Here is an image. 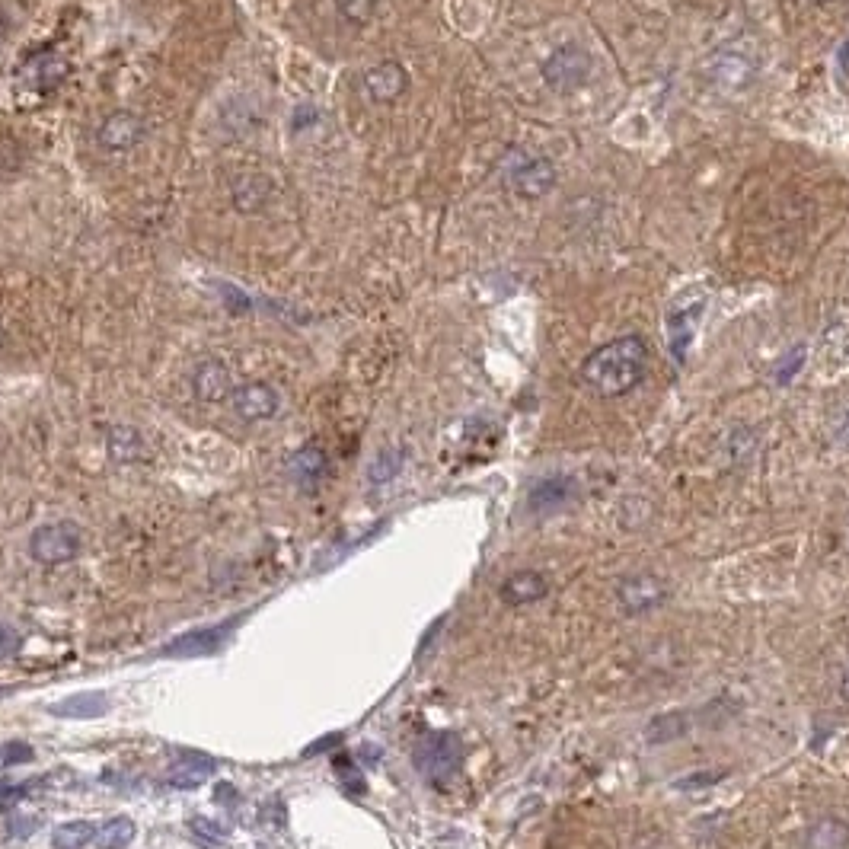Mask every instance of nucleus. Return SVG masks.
<instances>
[{"mask_svg":"<svg viewBox=\"0 0 849 849\" xmlns=\"http://www.w3.org/2000/svg\"><path fill=\"white\" fill-rule=\"evenodd\" d=\"M135 834H138V827H135V821L131 818H112L109 824H103L96 830V849H125L131 840H135Z\"/></svg>","mask_w":849,"mask_h":849,"instance_id":"nucleus-20","label":"nucleus"},{"mask_svg":"<svg viewBox=\"0 0 849 849\" xmlns=\"http://www.w3.org/2000/svg\"><path fill=\"white\" fill-rule=\"evenodd\" d=\"M214 763L208 757H198V754H179V763L173 767V776H170V786L176 789H195L202 786V782L211 776Z\"/></svg>","mask_w":849,"mask_h":849,"instance_id":"nucleus-17","label":"nucleus"},{"mask_svg":"<svg viewBox=\"0 0 849 849\" xmlns=\"http://www.w3.org/2000/svg\"><path fill=\"white\" fill-rule=\"evenodd\" d=\"M32 757H36V751H32L29 744H20V741L0 747V760H4L7 767H16V763H29Z\"/></svg>","mask_w":849,"mask_h":849,"instance_id":"nucleus-27","label":"nucleus"},{"mask_svg":"<svg viewBox=\"0 0 849 849\" xmlns=\"http://www.w3.org/2000/svg\"><path fill=\"white\" fill-rule=\"evenodd\" d=\"M96 840V824L93 821H64L52 830V846L55 849H83Z\"/></svg>","mask_w":849,"mask_h":849,"instance_id":"nucleus-19","label":"nucleus"},{"mask_svg":"<svg viewBox=\"0 0 849 849\" xmlns=\"http://www.w3.org/2000/svg\"><path fill=\"white\" fill-rule=\"evenodd\" d=\"M36 83H39V90H55L58 83L68 77V61H61V58H42L39 64H36Z\"/></svg>","mask_w":849,"mask_h":849,"instance_id":"nucleus-24","label":"nucleus"},{"mask_svg":"<svg viewBox=\"0 0 849 849\" xmlns=\"http://www.w3.org/2000/svg\"><path fill=\"white\" fill-rule=\"evenodd\" d=\"M0 348H4V332H0Z\"/></svg>","mask_w":849,"mask_h":849,"instance_id":"nucleus-36","label":"nucleus"},{"mask_svg":"<svg viewBox=\"0 0 849 849\" xmlns=\"http://www.w3.org/2000/svg\"><path fill=\"white\" fill-rule=\"evenodd\" d=\"M230 406L246 422H269L278 415L281 399H278L275 387L262 384V380H253V384H243V387L233 390Z\"/></svg>","mask_w":849,"mask_h":849,"instance_id":"nucleus-7","label":"nucleus"},{"mask_svg":"<svg viewBox=\"0 0 849 849\" xmlns=\"http://www.w3.org/2000/svg\"><path fill=\"white\" fill-rule=\"evenodd\" d=\"M837 441H840L843 447H849V412L843 415V422L837 425Z\"/></svg>","mask_w":849,"mask_h":849,"instance_id":"nucleus-33","label":"nucleus"},{"mask_svg":"<svg viewBox=\"0 0 849 849\" xmlns=\"http://www.w3.org/2000/svg\"><path fill=\"white\" fill-rule=\"evenodd\" d=\"M572 498V479H562V476H549L543 482H537L534 492H530V511L534 514H546V511H556Z\"/></svg>","mask_w":849,"mask_h":849,"instance_id":"nucleus-14","label":"nucleus"},{"mask_svg":"<svg viewBox=\"0 0 849 849\" xmlns=\"http://www.w3.org/2000/svg\"><path fill=\"white\" fill-rule=\"evenodd\" d=\"M818 4H834V0H818Z\"/></svg>","mask_w":849,"mask_h":849,"instance_id":"nucleus-37","label":"nucleus"},{"mask_svg":"<svg viewBox=\"0 0 849 849\" xmlns=\"http://www.w3.org/2000/svg\"><path fill=\"white\" fill-rule=\"evenodd\" d=\"M20 645H23L20 632H16L13 626H7V623H0V664L20 652Z\"/></svg>","mask_w":849,"mask_h":849,"instance_id":"nucleus-28","label":"nucleus"},{"mask_svg":"<svg viewBox=\"0 0 849 849\" xmlns=\"http://www.w3.org/2000/svg\"><path fill=\"white\" fill-rule=\"evenodd\" d=\"M549 591V581L540 575V572H514L511 578L502 581V588H498V594H502L505 604H534L540 601V597H546Z\"/></svg>","mask_w":849,"mask_h":849,"instance_id":"nucleus-12","label":"nucleus"},{"mask_svg":"<svg viewBox=\"0 0 849 849\" xmlns=\"http://www.w3.org/2000/svg\"><path fill=\"white\" fill-rule=\"evenodd\" d=\"M4 32H7V16L0 13V36H4Z\"/></svg>","mask_w":849,"mask_h":849,"instance_id":"nucleus-35","label":"nucleus"},{"mask_svg":"<svg viewBox=\"0 0 849 849\" xmlns=\"http://www.w3.org/2000/svg\"><path fill=\"white\" fill-rule=\"evenodd\" d=\"M377 4H380V0H336V10L342 13V20L355 23V26H364V23L374 20Z\"/></svg>","mask_w":849,"mask_h":849,"instance_id":"nucleus-25","label":"nucleus"},{"mask_svg":"<svg viewBox=\"0 0 849 849\" xmlns=\"http://www.w3.org/2000/svg\"><path fill=\"white\" fill-rule=\"evenodd\" d=\"M144 131H147V125H144L141 115L122 109V112L106 115L103 125H99V131H96V138H99V147H103V151L125 154V151H131V147L141 144Z\"/></svg>","mask_w":849,"mask_h":849,"instance_id":"nucleus-6","label":"nucleus"},{"mask_svg":"<svg viewBox=\"0 0 849 849\" xmlns=\"http://www.w3.org/2000/svg\"><path fill=\"white\" fill-rule=\"evenodd\" d=\"M336 741H342V735H332V738H323V741H316L310 751L304 754V757H313V754H320V751H326V744H336Z\"/></svg>","mask_w":849,"mask_h":849,"instance_id":"nucleus-32","label":"nucleus"},{"mask_svg":"<svg viewBox=\"0 0 849 849\" xmlns=\"http://www.w3.org/2000/svg\"><path fill=\"white\" fill-rule=\"evenodd\" d=\"M326 466H329L326 454H323L316 444H310V447H301V451L291 457L288 470H291V476H294L297 482H301V486H316V482L323 479Z\"/></svg>","mask_w":849,"mask_h":849,"instance_id":"nucleus-16","label":"nucleus"},{"mask_svg":"<svg viewBox=\"0 0 849 849\" xmlns=\"http://www.w3.org/2000/svg\"><path fill=\"white\" fill-rule=\"evenodd\" d=\"M80 543H83V534L77 524L71 521L42 524L39 530H32V537H29V556L39 565H64V562L77 559Z\"/></svg>","mask_w":849,"mask_h":849,"instance_id":"nucleus-4","label":"nucleus"},{"mask_svg":"<svg viewBox=\"0 0 849 849\" xmlns=\"http://www.w3.org/2000/svg\"><path fill=\"white\" fill-rule=\"evenodd\" d=\"M214 795H218V802H221V805H227V802L233 805V795H237V789H233V786H224V782H221V786L214 789Z\"/></svg>","mask_w":849,"mask_h":849,"instance_id":"nucleus-31","label":"nucleus"},{"mask_svg":"<svg viewBox=\"0 0 849 849\" xmlns=\"http://www.w3.org/2000/svg\"><path fill=\"white\" fill-rule=\"evenodd\" d=\"M406 87H409V74L399 61H380L377 68L364 74V93L374 103H393V99L406 93Z\"/></svg>","mask_w":849,"mask_h":849,"instance_id":"nucleus-8","label":"nucleus"},{"mask_svg":"<svg viewBox=\"0 0 849 849\" xmlns=\"http://www.w3.org/2000/svg\"><path fill=\"white\" fill-rule=\"evenodd\" d=\"M415 770H419L428 782H441L454 779L460 773V763H463V744L454 731H431L425 735L419 744H415V754H412Z\"/></svg>","mask_w":849,"mask_h":849,"instance_id":"nucleus-2","label":"nucleus"},{"mask_svg":"<svg viewBox=\"0 0 849 849\" xmlns=\"http://www.w3.org/2000/svg\"><path fill=\"white\" fill-rule=\"evenodd\" d=\"M23 795H26V789H20V786H13V789H0V811L13 808L16 802H20Z\"/></svg>","mask_w":849,"mask_h":849,"instance_id":"nucleus-30","label":"nucleus"},{"mask_svg":"<svg viewBox=\"0 0 849 849\" xmlns=\"http://www.w3.org/2000/svg\"><path fill=\"white\" fill-rule=\"evenodd\" d=\"M690 712H671V715H658V719L648 722L645 728V741L648 744H668V741H677L684 738L690 731Z\"/></svg>","mask_w":849,"mask_h":849,"instance_id":"nucleus-18","label":"nucleus"},{"mask_svg":"<svg viewBox=\"0 0 849 849\" xmlns=\"http://www.w3.org/2000/svg\"><path fill=\"white\" fill-rule=\"evenodd\" d=\"M648 368V345L639 336H620L585 358L581 364V380L585 387L604 399L626 396L629 390L639 387Z\"/></svg>","mask_w":849,"mask_h":849,"instance_id":"nucleus-1","label":"nucleus"},{"mask_svg":"<svg viewBox=\"0 0 849 849\" xmlns=\"http://www.w3.org/2000/svg\"><path fill=\"white\" fill-rule=\"evenodd\" d=\"M846 843H849V830L834 818L818 821L808 834V849H846Z\"/></svg>","mask_w":849,"mask_h":849,"instance_id":"nucleus-21","label":"nucleus"},{"mask_svg":"<svg viewBox=\"0 0 849 849\" xmlns=\"http://www.w3.org/2000/svg\"><path fill=\"white\" fill-rule=\"evenodd\" d=\"M502 182H505V189L518 198H540L556 186V170L546 157L514 151L505 163Z\"/></svg>","mask_w":849,"mask_h":849,"instance_id":"nucleus-3","label":"nucleus"},{"mask_svg":"<svg viewBox=\"0 0 849 849\" xmlns=\"http://www.w3.org/2000/svg\"><path fill=\"white\" fill-rule=\"evenodd\" d=\"M802 364H805V348H795V352H789V358L776 368V380H779V384H789L792 374L802 368Z\"/></svg>","mask_w":849,"mask_h":849,"instance_id":"nucleus-29","label":"nucleus"},{"mask_svg":"<svg viewBox=\"0 0 849 849\" xmlns=\"http://www.w3.org/2000/svg\"><path fill=\"white\" fill-rule=\"evenodd\" d=\"M192 834L202 837V840H208V843H224L230 830L221 827V824H214V821H208V818H192Z\"/></svg>","mask_w":849,"mask_h":849,"instance_id":"nucleus-26","label":"nucleus"},{"mask_svg":"<svg viewBox=\"0 0 849 849\" xmlns=\"http://www.w3.org/2000/svg\"><path fill=\"white\" fill-rule=\"evenodd\" d=\"M52 715H61V719H96V715L109 712V696L106 693H77L61 699V703L48 706Z\"/></svg>","mask_w":849,"mask_h":849,"instance_id":"nucleus-13","label":"nucleus"},{"mask_svg":"<svg viewBox=\"0 0 849 849\" xmlns=\"http://www.w3.org/2000/svg\"><path fill=\"white\" fill-rule=\"evenodd\" d=\"M233 198H237L240 211L262 208V202L269 198V182H265L262 176H243L237 182V189H233Z\"/></svg>","mask_w":849,"mask_h":849,"instance_id":"nucleus-23","label":"nucleus"},{"mask_svg":"<svg viewBox=\"0 0 849 849\" xmlns=\"http://www.w3.org/2000/svg\"><path fill=\"white\" fill-rule=\"evenodd\" d=\"M192 390L202 403H224V399H230L233 396V380H230L227 364L214 361V358L202 361L192 374Z\"/></svg>","mask_w":849,"mask_h":849,"instance_id":"nucleus-9","label":"nucleus"},{"mask_svg":"<svg viewBox=\"0 0 849 849\" xmlns=\"http://www.w3.org/2000/svg\"><path fill=\"white\" fill-rule=\"evenodd\" d=\"M699 313H703V297H699L696 304H677L668 313V342H671V352H674L677 361L687 358V348L693 342V329H696Z\"/></svg>","mask_w":849,"mask_h":849,"instance_id":"nucleus-11","label":"nucleus"},{"mask_svg":"<svg viewBox=\"0 0 849 849\" xmlns=\"http://www.w3.org/2000/svg\"><path fill=\"white\" fill-rule=\"evenodd\" d=\"M230 626H211V629H198V632H186V636L173 639L163 648L160 655L166 658H189V655H211L227 642Z\"/></svg>","mask_w":849,"mask_h":849,"instance_id":"nucleus-10","label":"nucleus"},{"mask_svg":"<svg viewBox=\"0 0 849 849\" xmlns=\"http://www.w3.org/2000/svg\"><path fill=\"white\" fill-rule=\"evenodd\" d=\"M403 460L406 457H403L399 447H384V451L374 457V463L368 466V479L374 482V486H384V482L399 476V470H403Z\"/></svg>","mask_w":849,"mask_h":849,"instance_id":"nucleus-22","label":"nucleus"},{"mask_svg":"<svg viewBox=\"0 0 849 849\" xmlns=\"http://www.w3.org/2000/svg\"><path fill=\"white\" fill-rule=\"evenodd\" d=\"M840 696L846 699L849 703V671H846V677H843V684H840Z\"/></svg>","mask_w":849,"mask_h":849,"instance_id":"nucleus-34","label":"nucleus"},{"mask_svg":"<svg viewBox=\"0 0 849 849\" xmlns=\"http://www.w3.org/2000/svg\"><path fill=\"white\" fill-rule=\"evenodd\" d=\"M106 451L115 463H131L144 457V438L131 425H112L106 435Z\"/></svg>","mask_w":849,"mask_h":849,"instance_id":"nucleus-15","label":"nucleus"},{"mask_svg":"<svg viewBox=\"0 0 849 849\" xmlns=\"http://www.w3.org/2000/svg\"><path fill=\"white\" fill-rule=\"evenodd\" d=\"M588 77H591V58L578 45H562L543 61V80L556 93H572L581 83H588Z\"/></svg>","mask_w":849,"mask_h":849,"instance_id":"nucleus-5","label":"nucleus"}]
</instances>
